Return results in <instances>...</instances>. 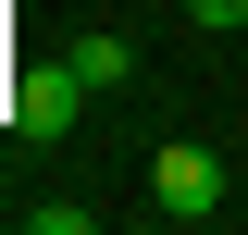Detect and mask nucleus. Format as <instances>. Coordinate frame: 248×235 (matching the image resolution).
<instances>
[{
	"instance_id": "1",
	"label": "nucleus",
	"mask_w": 248,
	"mask_h": 235,
	"mask_svg": "<svg viewBox=\"0 0 248 235\" xmlns=\"http://www.w3.org/2000/svg\"><path fill=\"white\" fill-rule=\"evenodd\" d=\"M149 210L161 223H211L223 210V148L211 136H161L149 148Z\"/></svg>"
},
{
	"instance_id": "2",
	"label": "nucleus",
	"mask_w": 248,
	"mask_h": 235,
	"mask_svg": "<svg viewBox=\"0 0 248 235\" xmlns=\"http://www.w3.org/2000/svg\"><path fill=\"white\" fill-rule=\"evenodd\" d=\"M87 99H99V87L75 74V62H25V74H0V124H13V136H62Z\"/></svg>"
},
{
	"instance_id": "3",
	"label": "nucleus",
	"mask_w": 248,
	"mask_h": 235,
	"mask_svg": "<svg viewBox=\"0 0 248 235\" xmlns=\"http://www.w3.org/2000/svg\"><path fill=\"white\" fill-rule=\"evenodd\" d=\"M62 62H75L87 87H124V74H137V37H112V25H87V37H75Z\"/></svg>"
},
{
	"instance_id": "4",
	"label": "nucleus",
	"mask_w": 248,
	"mask_h": 235,
	"mask_svg": "<svg viewBox=\"0 0 248 235\" xmlns=\"http://www.w3.org/2000/svg\"><path fill=\"white\" fill-rule=\"evenodd\" d=\"M25 235H87V198H25Z\"/></svg>"
},
{
	"instance_id": "5",
	"label": "nucleus",
	"mask_w": 248,
	"mask_h": 235,
	"mask_svg": "<svg viewBox=\"0 0 248 235\" xmlns=\"http://www.w3.org/2000/svg\"><path fill=\"white\" fill-rule=\"evenodd\" d=\"M186 25H211V37H236V25H248V0H186Z\"/></svg>"
}]
</instances>
